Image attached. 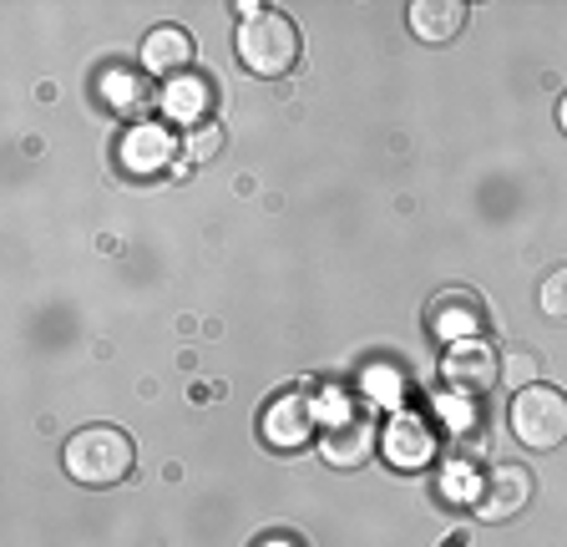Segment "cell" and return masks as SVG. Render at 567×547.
<instances>
[{"label":"cell","instance_id":"8","mask_svg":"<svg viewBox=\"0 0 567 547\" xmlns=\"http://www.w3.org/2000/svg\"><path fill=\"white\" fill-rule=\"evenodd\" d=\"M370 452H375V426H370L365 416L334 421V426L324 431V441H319V456H324L330 466H340V472H354V466H365Z\"/></svg>","mask_w":567,"mask_h":547},{"label":"cell","instance_id":"15","mask_svg":"<svg viewBox=\"0 0 567 547\" xmlns=\"http://www.w3.org/2000/svg\"><path fill=\"white\" fill-rule=\"evenodd\" d=\"M537 305H543L547 320H567V269L543 274V285H537Z\"/></svg>","mask_w":567,"mask_h":547},{"label":"cell","instance_id":"10","mask_svg":"<svg viewBox=\"0 0 567 547\" xmlns=\"http://www.w3.org/2000/svg\"><path fill=\"white\" fill-rule=\"evenodd\" d=\"M315 431V416H309V401L305 395H279V401L264 411V441L274 452H299Z\"/></svg>","mask_w":567,"mask_h":547},{"label":"cell","instance_id":"9","mask_svg":"<svg viewBox=\"0 0 567 547\" xmlns=\"http://www.w3.org/2000/svg\"><path fill=\"white\" fill-rule=\"evenodd\" d=\"M385 456L401 472H421V466H431V456H436V431L425 426L421 416H395L385 426Z\"/></svg>","mask_w":567,"mask_h":547},{"label":"cell","instance_id":"16","mask_svg":"<svg viewBox=\"0 0 567 547\" xmlns=\"http://www.w3.org/2000/svg\"><path fill=\"white\" fill-rule=\"evenodd\" d=\"M502 385H517V391L537 385V355H527V350H512V355L502 360Z\"/></svg>","mask_w":567,"mask_h":547},{"label":"cell","instance_id":"5","mask_svg":"<svg viewBox=\"0 0 567 547\" xmlns=\"http://www.w3.org/2000/svg\"><path fill=\"white\" fill-rule=\"evenodd\" d=\"M527 502H532V472L517 462H496L472 492V507L482 523H507Z\"/></svg>","mask_w":567,"mask_h":547},{"label":"cell","instance_id":"14","mask_svg":"<svg viewBox=\"0 0 567 547\" xmlns=\"http://www.w3.org/2000/svg\"><path fill=\"white\" fill-rule=\"evenodd\" d=\"M208 102H213V82L198 72L173 76V82H167V96H163V107L173 112V117H188V122H198Z\"/></svg>","mask_w":567,"mask_h":547},{"label":"cell","instance_id":"6","mask_svg":"<svg viewBox=\"0 0 567 547\" xmlns=\"http://www.w3.org/2000/svg\"><path fill=\"white\" fill-rule=\"evenodd\" d=\"M441 381L456 395H482L502 381V360H496L492 345L482 340H466V345H451L446 360H441Z\"/></svg>","mask_w":567,"mask_h":547},{"label":"cell","instance_id":"12","mask_svg":"<svg viewBox=\"0 0 567 547\" xmlns=\"http://www.w3.org/2000/svg\"><path fill=\"white\" fill-rule=\"evenodd\" d=\"M177 153V137L167 127H153V122H142L137 132H127V143H122V167L137 173V178H153L173 163Z\"/></svg>","mask_w":567,"mask_h":547},{"label":"cell","instance_id":"19","mask_svg":"<svg viewBox=\"0 0 567 547\" xmlns=\"http://www.w3.org/2000/svg\"><path fill=\"white\" fill-rule=\"evenodd\" d=\"M563 127H567V96H563Z\"/></svg>","mask_w":567,"mask_h":547},{"label":"cell","instance_id":"13","mask_svg":"<svg viewBox=\"0 0 567 547\" xmlns=\"http://www.w3.org/2000/svg\"><path fill=\"white\" fill-rule=\"evenodd\" d=\"M411 37L425 41V47H446L451 37H461V25H466V6L461 0H411Z\"/></svg>","mask_w":567,"mask_h":547},{"label":"cell","instance_id":"18","mask_svg":"<svg viewBox=\"0 0 567 547\" xmlns=\"http://www.w3.org/2000/svg\"><path fill=\"white\" fill-rule=\"evenodd\" d=\"M264 547H299V543H295V537H269Z\"/></svg>","mask_w":567,"mask_h":547},{"label":"cell","instance_id":"11","mask_svg":"<svg viewBox=\"0 0 567 547\" xmlns=\"http://www.w3.org/2000/svg\"><path fill=\"white\" fill-rule=\"evenodd\" d=\"M193 61V37L183 31V25H157V31H147V41H142V72L147 76H183Z\"/></svg>","mask_w":567,"mask_h":547},{"label":"cell","instance_id":"4","mask_svg":"<svg viewBox=\"0 0 567 547\" xmlns=\"http://www.w3.org/2000/svg\"><path fill=\"white\" fill-rule=\"evenodd\" d=\"M486 324V305L476 289H441L431 305H425V330L436 334L441 345H466L476 340Z\"/></svg>","mask_w":567,"mask_h":547},{"label":"cell","instance_id":"7","mask_svg":"<svg viewBox=\"0 0 567 547\" xmlns=\"http://www.w3.org/2000/svg\"><path fill=\"white\" fill-rule=\"evenodd\" d=\"M96 96H102L106 112L117 117H147L157 107L153 86H147V72H127V66H106L102 82H96Z\"/></svg>","mask_w":567,"mask_h":547},{"label":"cell","instance_id":"3","mask_svg":"<svg viewBox=\"0 0 567 547\" xmlns=\"http://www.w3.org/2000/svg\"><path fill=\"white\" fill-rule=\"evenodd\" d=\"M512 436L532 452H557L567 441V395L557 385H527L512 395Z\"/></svg>","mask_w":567,"mask_h":547},{"label":"cell","instance_id":"2","mask_svg":"<svg viewBox=\"0 0 567 547\" xmlns=\"http://www.w3.org/2000/svg\"><path fill=\"white\" fill-rule=\"evenodd\" d=\"M132 462H137L132 436L117 426H86L66 441V472H71V482H82V487H96V492L117 487V482H127Z\"/></svg>","mask_w":567,"mask_h":547},{"label":"cell","instance_id":"17","mask_svg":"<svg viewBox=\"0 0 567 547\" xmlns=\"http://www.w3.org/2000/svg\"><path fill=\"white\" fill-rule=\"evenodd\" d=\"M218 153H224V132L213 127V122H208V127L198 122V127L188 132V157H193V163H203V157H218Z\"/></svg>","mask_w":567,"mask_h":547},{"label":"cell","instance_id":"1","mask_svg":"<svg viewBox=\"0 0 567 547\" xmlns=\"http://www.w3.org/2000/svg\"><path fill=\"white\" fill-rule=\"evenodd\" d=\"M238 61L254 76H284L299 61V31L295 21H284L279 11H259V6H238Z\"/></svg>","mask_w":567,"mask_h":547}]
</instances>
